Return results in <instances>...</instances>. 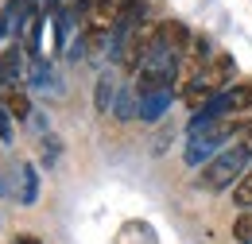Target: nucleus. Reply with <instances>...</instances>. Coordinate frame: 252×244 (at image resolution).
<instances>
[{
	"instance_id": "nucleus-13",
	"label": "nucleus",
	"mask_w": 252,
	"mask_h": 244,
	"mask_svg": "<svg viewBox=\"0 0 252 244\" xmlns=\"http://www.w3.org/2000/svg\"><path fill=\"white\" fill-rule=\"evenodd\" d=\"M233 237L241 244H252V210H245V214L237 217V225H233Z\"/></svg>"
},
{
	"instance_id": "nucleus-16",
	"label": "nucleus",
	"mask_w": 252,
	"mask_h": 244,
	"mask_svg": "<svg viewBox=\"0 0 252 244\" xmlns=\"http://www.w3.org/2000/svg\"><path fill=\"white\" fill-rule=\"evenodd\" d=\"M12 244H43L35 233H20V237H12Z\"/></svg>"
},
{
	"instance_id": "nucleus-8",
	"label": "nucleus",
	"mask_w": 252,
	"mask_h": 244,
	"mask_svg": "<svg viewBox=\"0 0 252 244\" xmlns=\"http://www.w3.org/2000/svg\"><path fill=\"white\" fill-rule=\"evenodd\" d=\"M144 24V0H121V12H117V39L128 35L132 28Z\"/></svg>"
},
{
	"instance_id": "nucleus-11",
	"label": "nucleus",
	"mask_w": 252,
	"mask_h": 244,
	"mask_svg": "<svg viewBox=\"0 0 252 244\" xmlns=\"http://www.w3.org/2000/svg\"><path fill=\"white\" fill-rule=\"evenodd\" d=\"M4 109H8V117H16V121H28V117H32L28 97H24V93H16V90L4 93Z\"/></svg>"
},
{
	"instance_id": "nucleus-12",
	"label": "nucleus",
	"mask_w": 252,
	"mask_h": 244,
	"mask_svg": "<svg viewBox=\"0 0 252 244\" xmlns=\"http://www.w3.org/2000/svg\"><path fill=\"white\" fill-rule=\"evenodd\" d=\"M233 206L245 214V210H252V167L245 171V179L233 186Z\"/></svg>"
},
{
	"instance_id": "nucleus-5",
	"label": "nucleus",
	"mask_w": 252,
	"mask_h": 244,
	"mask_svg": "<svg viewBox=\"0 0 252 244\" xmlns=\"http://www.w3.org/2000/svg\"><path fill=\"white\" fill-rule=\"evenodd\" d=\"M190 43H194V35L187 31V24H179V20L159 24V47H163V51H171L175 59H183V55H187Z\"/></svg>"
},
{
	"instance_id": "nucleus-14",
	"label": "nucleus",
	"mask_w": 252,
	"mask_h": 244,
	"mask_svg": "<svg viewBox=\"0 0 252 244\" xmlns=\"http://www.w3.org/2000/svg\"><path fill=\"white\" fill-rule=\"evenodd\" d=\"M109 93H113V82H109V74H101V82H97V109L101 113L109 109Z\"/></svg>"
},
{
	"instance_id": "nucleus-9",
	"label": "nucleus",
	"mask_w": 252,
	"mask_h": 244,
	"mask_svg": "<svg viewBox=\"0 0 252 244\" xmlns=\"http://www.w3.org/2000/svg\"><path fill=\"white\" fill-rule=\"evenodd\" d=\"M221 148V140H214V136H194V140H187V163L190 167H206L210 163V155Z\"/></svg>"
},
{
	"instance_id": "nucleus-1",
	"label": "nucleus",
	"mask_w": 252,
	"mask_h": 244,
	"mask_svg": "<svg viewBox=\"0 0 252 244\" xmlns=\"http://www.w3.org/2000/svg\"><path fill=\"white\" fill-rule=\"evenodd\" d=\"M249 163H252L249 148H245V144H233V148L218 152L202 171H198V186H202V190H225V186H237L241 179H245Z\"/></svg>"
},
{
	"instance_id": "nucleus-4",
	"label": "nucleus",
	"mask_w": 252,
	"mask_h": 244,
	"mask_svg": "<svg viewBox=\"0 0 252 244\" xmlns=\"http://www.w3.org/2000/svg\"><path fill=\"white\" fill-rule=\"evenodd\" d=\"M12 194H16L20 206H35V202H39V171H35L32 163H20V167H16V175H12Z\"/></svg>"
},
{
	"instance_id": "nucleus-17",
	"label": "nucleus",
	"mask_w": 252,
	"mask_h": 244,
	"mask_svg": "<svg viewBox=\"0 0 252 244\" xmlns=\"http://www.w3.org/2000/svg\"><path fill=\"white\" fill-rule=\"evenodd\" d=\"M241 144H245V148H249V155H252V132L245 136V140H241Z\"/></svg>"
},
{
	"instance_id": "nucleus-6",
	"label": "nucleus",
	"mask_w": 252,
	"mask_h": 244,
	"mask_svg": "<svg viewBox=\"0 0 252 244\" xmlns=\"http://www.w3.org/2000/svg\"><path fill=\"white\" fill-rule=\"evenodd\" d=\"M117 12H121L117 0H94L82 28H101V31H113V35H117Z\"/></svg>"
},
{
	"instance_id": "nucleus-3",
	"label": "nucleus",
	"mask_w": 252,
	"mask_h": 244,
	"mask_svg": "<svg viewBox=\"0 0 252 244\" xmlns=\"http://www.w3.org/2000/svg\"><path fill=\"white\" fill-rule=\"evenodd\" d=\"M233 74H237V62H233V55H214V62L202 70L198 86H202V90H210L214 97H218V93H225V86L233 82Z\"/></svg>"
},
{
	"instance_id": "nucleus-10",
	"label": "nucleus",
	"mask_w": 252,
	"mask_h": 244,
	"mask_svg": "<svg viewBox=\"0 0 252 244\" xmlns=\"http://www.w3.org/2000/svg\"><path fill=\"white\" fill-rule=\"evenodd\" d=\"M171 97H175V90H163L156 93V97H148V101H140V121H159L163 113H167V105H171Z\"/></svg>"
},
{
	"instance_id": "nucleus-15",
	"label": "nucleus",
	"mask_w": 252,
	"mask_h": 244,
	"mask_svg": "<svg viewBox=\"0 0 252 244\" xmlns=\"http://www.w3.org/2000/svg\"><path fill=\"white\" fill-rule=\"evenodd\" d=\"M0 140H12V121H8V109L0 105Z\"/></svg>"
},
{
	"instance_id": "nucleus-7",
	"label": "nucleus",
	"mask_w": 252,
	"mask_h": 244,
	"mask_svg": "<svg viewBox=\"0 0 252 244\" xmlns=\"http://www.w3.org/2000/svg\"><path fill=\"white\" fill-rule=\"evenodd\" d=\"M78 47H82V55H105L109 47H117V35L113 31H101V28H82Z\"/></svg>"
},
{
	"instance_id": "nucleus-2",
	"label": "nucleus",
	"mask_w": 252,
	"mask_h": 244,
	"mask_svg": "<svg viewBox=\"0 0 252 244\" xmlns=\"http://www.w3.org/2000/svg\"><path fill=\"white\" fill-rule=\"evenodd\" d=\"M156 39H159V28L144 20L140 28H132L128 35H121V39H117V62H121L125 70H132V74H136V70L144 66V59L156 51Z\"/></svg>"
}]
</instances>
